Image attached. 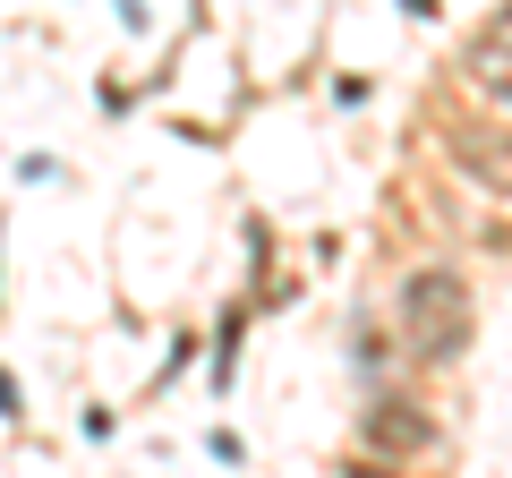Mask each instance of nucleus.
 Listing matches in <instances>:
<instances>
[{"mask_svg":"<svg viewBox=\"0 0 512 478\" xmlns=\"http://www.w3.org/2000/svg\"><path fill=\"white\" fill-rule=\"evenodd\" d=\"M402 333L419 359H453L461 333H470V291L461 274H410L402 282Z\"/></svg>","mask_w":512,"mask_h":478,"instance_id":"nucleus-1","label":"nucleus"},{"mask_svg":"<svg viewBox=\"0 0 512 478\" xmlns=\"http://www.w3.org/2000/svg\"><path fill=\"white\" fill-rule=\"evenodd\" d=\"M461 171H470L478 188H495V197H512V129H470L461 137Z\"/></svg>","mask_w":512,"mask_h":478,"instance_id":"nucleus-2","label":"nucleus"},{"mask_svg":"<svg viewBox=\"0 0 512 478\" xmlns=\"http://www.w3.org/2000/svg\"><path fill=\"white\" fill-rule=\"evenodd\" d=\"M359 436L376 444V453H427V410L419 402H376Z\"/></svg>","mask_w":512,"mask_h":478,"instance_id":"nucleus-3","label":"nucleus"},{"mask_svg":"<svg viewBox=\"0 0 512 478\" xmlns=\"http://www.w3.org/2000/svg\"><path fill=\"white\" fill-rule=\"evenodd\" d=\"M470 77H478V94H487V103L512 111V52H470Z\"/></svg>","mask_w":512,"mask_h":478,"instance_id":"nucleus-4","label":"nucleus"}]
</instances>
